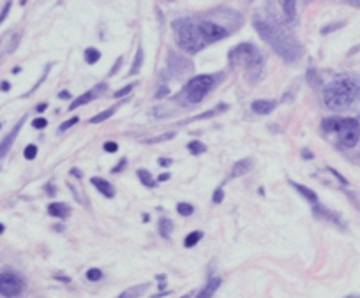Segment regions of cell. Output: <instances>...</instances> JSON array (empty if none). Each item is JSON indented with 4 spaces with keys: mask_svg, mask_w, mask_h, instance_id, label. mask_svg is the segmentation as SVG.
<instances>
[{
    "mask_svg": "<svg viewBox=\"0 0 360 298\" xmlns=\"http://www.w3.org/2000/svg\"><path fill=\"white\" fill-rule=\"evenodd\" d=\"M71 175H73V177H76V178H82V177H83L82 171L76 170V168H73V170H71Z\"/></svg>",
    "mask_w": 360,
    "mask_h": 298,
    "instance_id": "47",
    "label": "cell"
},
{
    "mask_svg": "<svg viewBox=\"0 0 360 298\" xmlns=\"http://www.w3.org/2000/svg\"><path fill=\"white\" fill-rule=\"evenodd\" d=\"M150 288V284L148 283H145V284H139V286H131V288H127L125 291H122V293L119 295L117 298H139L141 295L145 293V291Z\"/></svg>",
    "mask_w": 360,
    "mask_h": 298,
    "instance_id": "18",
    "label": "cell"
},
{
    "mask_svg": "<svg viewBox=\"0 0 360 298\" xmlns=\"http://www.w3.org/2000/svg\"><path fill=\"white\" fill-rule=\"evenodd\" d=\"M175 138V132H163V134L154 136V138H148V140H143L145 145H155V143H164V141H170Z\"/></svg>",
    "mask_w": 360,
    "mask_h": 298,
    "instance_id": "26",
    "label": "cell"
},
{
    "mask_svg": "<svg viewBox=\"0 0 360 298\" xmlns=\"http://www.w3.org/2000/svg\"><path fill=\"white\" fill-rule=\"evenodd\" d=\"M173 35L175 43L182 51L189 55H194L198 51H202L207 44V41L203 39L202 32L198 28V21L193 18H180L173 21Z\"/></svg>",
    "mask_w": 360,
    "mask_h": 298,
    "instance_id": "4",
    "label": "cell"
},
{
    "mask_svg": "<svg viewBox=\"0 0 360 298\" xmlns=\"http://www.w3.org/2000/svg\"><path fill=\"white\" fill-rule=\"evenodd\" d=\"M136 173H138L139 182L143 184L145 187H155V180L152 178V173H148L147 170H138Z\"/></svg>",
    "mask_w": 360,
    "mask_h": 298,
    "instance_id": "27",
    "label": "cell"
},
{
    "mask_svg": "<svg viewBox=\"0 0 360 298\" xmlns=\"http://www.w3.org/2000/svg\"><path fill=\"white\" fill-rule=\"evenodd\" d=\"M322 129L325 132L337 134L339 143L346 148H353L360 141V122L357 118L329 116V118L322 120Z\"/></svg>",
    "mask_w": 360,
    "mask_h": 298,
    "instance_id": "5",
    "label": "cell"
},
{
    "mask_svg": "<svg viewBox=\"0 0 360 298\" xmlns=\"http://www.w3.org/2000/svg\"><path fill=\"white\" fill-rule=\"evenodd\" d=\"M346 4L353 5V7H360V0H345Z\"/></svg>",
    "mask_w": 360,
    "mask_h": 298,
    "instance_id": "49",
    "label": "cell"
},
{
    "mask_svg": "<svg viewBox=\"0 0 360 298\" xmlns=\"http://www.w3.org/2000/svg\"><path fill=\"white\" fill-rule=\"evenodd\" d=\"M168 69L175 76H184L194 71V64L191 62L189 58L182 57V55L175 53L173 50L168 51Z\"/></svg>",
    "mask_w": 360,
    "mask_h": 298,
    "instance_id": "9",
    "label": "cell"
},
{
    "mask_svg": "<svg viewBox=\"0 0 360 298\" xmlns=\"http://www.w3.org/2000/svg\"><path fill=\"white\" fill-rule=\"evenodd\" d=\"M103 277V272L99 270V268H90L89 272H87V279L92 281V283H96V281H99Z\"/></svg>",
    "mask_w": 360,
    "mask_h": 298,
    "instance_id": "33",
    "label": "cell"
},
{
    "mask_svg": "<svg viewBox=\"0 0 360 298\" xmlns=\"http://www.w3.org/2000/svg\"><path fill=\"white\" fill-rule=\"evenodd\" d=\"M23 122H25V118H21V120H19L18 124H16L14 127H12V131L9 132L7 136H5L4 140L0 141V159L7 155L9 148H11V147H12V143H14L16 136H18V132H19V129H21V125H23Z\"/></svg>",
    "mask_w": 360,
    "mask_h": 298,
    "instance_id": "11",
    "label": "cell"
},
{
    "mask_svg": "<svg viewBox=\"0 0 360 298\" xmlns=\"http://www.w3.org/2000/svg\"><path fill=\"white\" fill-rule=\"evenodd\" d=\"M173 221L171 219H161L159 221V233H161V236L163 238H171V233H173Z\"/></svg>",
    "mask_w": 360,
    "mask_h": 298,
    "instance_id": "21",
    "label": "cell"
},
{
    "mask_svg": "<svg viewBox=\"0 0 360 298\" xmlns=\"http://www.w3.org/2000/svg\"><path fill=\"white\" fill-rule=\"evenodd\" d=\"M2 233H4V224H0V235H2Z\"/></svg>",
    "mask_w": 360,
    "mask_h": 298,
    "instance_id": "53",
    "label": "cell"
},
{
    "mask_svg": "<svg viewBox=\"0 0 360 298\" xmlns=\"http://www.w3.org/2000/svg\"><path fill=\"white\" fill-rule=\"evenodd\" d=\"M171 163H173V161H171V159H166V157H163V159H159V164H161V166H171Z\"/></svg>",
    "mask_w": 360,
    "mask_h": 298,
    "instance_id": "46",
    "label": "cell"
},
{
    "mask_svg": "<svg viewBox=\"0 0 360 298\" xmlns=\"http://www.w3.org/2000/svg\"><path fill=\"white\" fill-rule=\"evenodd\" d=\"M168 2H173V0H168Z\"/></svg>",
    "mask_w": 360,
    "mask_h": 298,
    "instance_id": "56",
    "label": "cell"
},
{
    "mask_svg": "<svg viewBox=\"0 0 360 298\" xmlns=\"http://www.w3.org/2000/svg\"><path fill=\"white\" fill-rule=\"evenodd\" d=\"M105 92H106V85H105V83H101V85L94 87L92 90H89V92H85V94H82L80 97H76V99H74V101L71 102L69 109H76V108H80V106H83V104H89L90 101H94L96 97L103 96Z\"/></svg>",
    "mask_w": 360,
    "mask_h": 298,
    "instance_id": "10",
    "label": "cell"
},
{
    "mask_svg": "<svg viewBox=\"0 0 360 298\" xmlns=\"http://www.w3.org/2000/svg\"><path fill=\"white\" fill-rule=\"evenodd\" d=\"M212 87H214V76H210V74L194 76L191 78L189 82H187V85L173 97V102L184 106V108L194 106L203 101V97L212 90Z\"/></svg>",
    "mask_w": 360,
    "mask_h": 298,
    "instance_id": "6",
    "label": "cell"
},
{
    "mask_svg": "<svg viewBox=\"0 0 360 298\" xmlns=\"http://www.w3.org/2000/svg\"><path fill=\"white\" fill-rule=\"evenodd\" d=\"M286 23H293L297 18V0H277Z\"/></svg>",
    "mask_w": 360,
    "mask_h": 298,
    "instance_id": "12",
    "label": "cell"
},
{
    "mask_svg": "<svg viewBox=\"0 0 360 298\" xmlns=\"http://www.w3.org/2000/svg\"><path fill=\"white\" fill-rule=\"evenodd\" d=\"M67 187H69V191H71V193H73V196L76 198V201H78V203H82V205H85L87 208H89L90 203H89V198H87V194L83 193V191H82V193H80V191H78V187L74 186V184H67Z\"/></svg>",
    "mask_w": 360,
    "mask_h": 298,
    "instance_id": "25",
    "label": "cell"
},
{
    "mask_svg": "<svg viewBox=\"0 0 360 298\" xmlns=\"http://www.w3.org/2000/svg\"><path fill=\"white\" fill-rule=\"evenodd\" d=\"M159 113H161V108H154V115H157V118H161V116H159ZM166 115H171L170 109H163V118Z\"/></svg>",
    "mask_w": 360,
    "mask_h": 298,
    "instance_id": "44",
    "label": "cell"
},
{
    "mask_svg": "<svg viewBox=\"0 0 360 298\" xmlns=\"http://www.w3.org/2000/svg\"><path fill=\"white\" fill-rule=\"evenodd\" d=\"M252 159L245 157V159H240V161H237L235 164H233L232 168V177H244L245 173H249V171L252 170Z\"/></svg>",
    "mask_w": 360,
    "mask_h": 298,
    "instance_id": "15",
    "label": "cell"
},
{
    "mask_svg": "<svg viewBox=\"0 0 360 298\" xmlns=\"http://www.w3.org/2000/svg\"><path fill=\"white\" fill-rule=\"evenodd\" d=\"M302 157L306 159V161H311V159H313L314 155H313V152H311V150H307V148H304V150H302Z\"/></svg>",
    "mask_w": 360,
    "mask_h": 298,
    "instance_id": "45",
    "label": "cell"
},
{
    "mask_svg": "<svg viewBox=\"0 0 360 298\" xmlns=\"http://www.w3.org/2000/svg\"><path fill=\"white\" fill-rule=\"evenodd\" d=\"M46 108H48V104H39V106H37V111L41 113V111H44Z\"/></svg>",
    "mask_w": 360,
    "mask_h": 298,
    "instance_id": "52",
    "label": "cell"
},
{
    "mask_svg": "<svg viewBox=\"0 0 360 298\" xmlns=\"http://www.w3.org/2000/svg\"><path fill=\"white\" fill-rule=\"evenodd\" d=\"M27 2H28V0H21V5H25Z\"/></svg>",
    "mask_w": 360,
    "mask_h": 298,
    "instance_id": "54",
    "label": "cell"
},
{
    "mask_svg": "<svg viewBox=\"0 0 360 298\" xmlns=\"http://www.w3.org/2000/svg\"><path fill=\"white\" fill-rule=\"evenodd\" d=\"M198 21V28L202 32L203 39L207 41V44H212L221 41V39H226L230 35L228 28H225L223 25L216 23V21H210V19H196Z\"/></svg>",
    "mask_w": 360,
    "mask_h": 298,
    "instance_id": "8",
    "label": "cell"
},
{
    "mask_svg": "<svg viewBox=\"0 0 360 298\" xmlns=\"http://www.w3.org/2000/svg\"><path fill=\"white\" fill-rule=\"evenodd\" d=\"M202 238H203V233L202 231H193V233H189V235L186 236L184 245H186V247H194V245L202 240Z\"/></svg>",
    "mask_w": 360,
    "mask_h": 298,
    "instance_id": "28",
    "label": "cell"
},
{
    "mask_svg": "<svg viewBox=\"0 0 360 298\" xmlns=\"http://www.w3.org/2000/svg\"><path fill=\"white\" fill-rule=\"evenodd\" d=\"M23 155H25V159H28V161L35 159V155H37V147H35V145H27Z\"/></svg>",
    "mask_w": 360,
    "mask_h": 298,
    "instance_id": "35",
    "label": "cell"
},
{
    "mask_svg": "<svg viewBox=\"0 0 360 298\" xmlns=\"http://www.w3.org/2000/svg\"><path fill=\"white\" fill-rule=\"evenodd\" d=\"M275 106H277L275 101H270V99H258V101H254L251 104V109L256 115H268V113L274 111Z\"/></svg>",
    "mask_w": 360,
    "mask_h": 298,
    "instance_id": "14",
    "label": "cell"
},
{
    "mask_svg": "<svg viewBox=\"0 0 360 298\" xmlns=\"http://www.w3.org/2000/svg\"><path fill=\"white\" fill-rule=\"evenodd\" d=\"M177 212L180 213V215H184V217H189L191 213L194 212V208H193V205H189V203H178V205H177Z\"/></svg>",
    "mask_w": 360,
    "mask_h": 298,
    "instance_id": "30",
    "label": "cell"
},
{
    "mask_svg": "<svg viewBox=\"0 0 360 298\" xmlns=\"http://www.w3.org/2000/svg\"><path fill=\"white\" fill-rule=\"evenodd\" d=\"M159 182H166V180H170V173H163V175H159V178H157Z\"/></svg>",
    "mask_w": 360,
    "mask_h": 298,
    "instance_id": "48",
    "label": "cell"
},
{
    "mask_svg": "<svg viewBox=\"0 0 360 298\" xmlns=\"http://www.w3.org/2000/svg\"><path fill=\"white\" fill-rule=\"evenodd\" d=\"M120 64H122V58H117V62H115V66H113V69L110 71V76H113V74L117 73V71L120 69Z\"/></svg>",
    "mask_w": 360,
    "mask_h": 298,
    "instance_id": "43",
    "label": "cell"
},
{
    "mask_svg": "<svg viewBox=\"0 0 360 298\" xmlns=\"http://www.w3.org/2000/svg\"><path fill=\"white\" fill-rule=\"evenodd\" d=\"M11 0H7V2H5V5H4V9H2V11H0V25H2V21H4L5 18H7V14H9V9H11Z\"/></svg>",
    "mask_w": 360,
    "mask_h": 298,
    "instance_id": "38",
    "label": "cell"
},
{
    "mask_svg": "<svg viewBox=\"0 0 360 298\" xmlns=\"http://www.w3.org/2000/svg\"><path fill=\"white\" fill-rule=\"evenodd\" d=\"M219 286H221V279H219V277H214V279H210L209 283H207V286L196 295V298H212L214 293L219 290Z\"/></svg>",
    "mask_w": 360,
    "mask_h": 298,
    "instance_id": "17",
    "label": "cell"
},
{
    "mask_svg": "<svg viewBox=\"0 0 360 298\" xmlns=\"http://www.w3.org/2000/svg\"><path fill=\"white\" fill-rule=\"evenodd\" d=\"M168 94H170L168 87H159V90L155 92V99H163V97H166Z\"/></svg>",
    "mask_w": 360,
    "mask_h": 298,
    "instance_id": "41",
    "label": "cell"
},
{
    "mask_svg": "<svg viewBox=\"0 0 360 298\" xmlns=\"http://www.w3.org/2000/svg\"><path fill=\"white\" fill-rule=\"evenodd\" d=\"M19 39H21V34H12L11 35V41H9V44H7V53H12V51L18 48Z\"/></svg>",
    "mask_w": 360,
    "mask_h": 298,
    "instance_id": "31",
    "label": "cell"
},
{
    "mask_svg": "<svg viewBox=\"0 0 360 298\" xmlns=\"http://www.w3.org/2000/svg\"><path fill=\"white\" fill-rule=\"evenodd\" d=\"M0 89L4 90V92H7V90H9V89H11V85H9V83H7V82H2V83H0Z\"/></svg>",
    "mask_w": 360,
    "mask_h": 298,
    "instance_id": "51",
    "label": "cell"
},
{
    "mask_svg": "<svg viewBox=\"0 0 360 298\" xmlns=\"http://www.w3.org/2000/svg\"><path fill=\"white\" fill-rule=\"evenodd\" d=\"M134 87H136V83H131V85L124 87V89H122V90H117V92L113 94V97H115V99H119V97H124V96H127V94L131 92V90L134 89Z\"/></svg>",
    "mask_w": 360,
    "mask_h": 298,
    "instance_id": "36",
    "label": "cell"
},
{
    "mask_svg": "<svg viewBox=\"0 0 360 298\" xmlns=\"http://www.w3.org/2000/svg\"><path fill=\"white\" fill-rule=\"evenodd\" d=\"M314 215L320 217V219H327V221H330V222H337V224H341V222H339V217H337L336 213L330 212V210H327V208H323V206H320L318 203L314 205Z\"/></svg>",
    "mask_w": 360,
    "mask_h": 298,
    "instance_id": "20",
    "label": "cell"
},
{
    "mask_svg": "<svg viewBox=\"0 0 360 298\" xmlns=\"http://www.w3.org/2000/svg\"><path fill=\"white\" fill-rule=\"evenodd\" d=\"M141 66H143V50L138 48V50H136V55H134V60H132V66H131V69H129V76L138 74L139 69H141Z\"/></svg>",
    "mask_w": 360,
    "mask_h": 298,
    "instance_id": "22",
    "label": "cell"
},
{
    "mask_svg": "<svg viewBox=\"0 0 360 298\" xmlns=\"http://www.w3.org/2000/svg\"><path fill=\"white\" fill-rule=\"evenodd\" d=\"M71 212V208L66 205V203H50L48 205V213H50L51 217H58V219H64V217H67Z\"/></svg>",
    "mask_w": 360,
    "mask_h": 298,
    "instance_id": "19",
    "label": "cell"
},
{
    "mask_svg": "<svg viewBox=\"0 0 360 298\" xmlns=\"http://www.w3.org/2000/svg\"><path fill=\"white\" fill-rule=\"evenodd\" d=\"M348 298H357V297H348Z\"/></svg>",
    "mask_w": 360,
    "mask_h": 298,
    "instance_id": "55",
    "label": "cell"
},
{
    "mask_svg": "<svg viewBox=\"0 0 360 298\" xmlns=\"http://www.w3.org/2000/svg\"><path fill=\"white\" fill-rule=\"evenodd\" d=\"M360 99V82L355 76L343 74L323 89V102L332 111H345Z\"/></svg>",
    "mask_w": 360,
    "mask_h": 298,
    "instance_id": "2",
    "label": "cell"
},
{
    "mask_svg": "<svg viewBox=\"0 0 360 298\" xmlns=\"http://www.w3.org/2000/svg\"><path fill=\"white\" fill-rule=\"evenodd\" d=\"M252 25L259 37L263 39L284 62H297L298 58L302 57V44L298 43V39L293 34H290L283 25H277L275 21L265 18H254Z\"/></svg>",
    "mask_w": 360,
    "mask_h": 298,
    "instance_id": "1",
    "label": "cell"
},
{
    "mask_svg": "<svg viewBox=\"0 0 360 298\" xmlns=\"http://www.w3.org/2000/svg\"><path fill=\"white\" fill-rule=\"evenodd\" d=\"M117 108H119V104H115V106H112V108H108V109H105V111H101L99 115H96V116H92L90 118V124H101V122H105V120H108L110 116H113L115 115V111H117Z\"/></svg>",
    "mask_w": 360,
    "mask_h": 298,
    "instance_id": "23",
    "label": "cell"
},
{
    "mask_svg": "<svg viewBox=\"0 0 360 298\" xmlns=\"http://www.w3.org/2000/svg\"><path fill=\"white\" fill-rule=\"evenodd\" d=\"M48 125L46 118H43V116H37V118H34L32 120V127L34 129H44Z\"/></svg>",
    "mask_w": 360,
    "mask_h": 298,
    "instance_id": "37",
    "label": "cell"
},
{
    "mask_svg": "<svg viewBox=\"0 0 360 298\" xmlns=\"http://www.w3.org/2000/svg\"><path fill=\"white\" fill-rule=\"evenodd\" d=\"M125 166H127V161H125V159H120V163L117 164L115 168H113V170H112V173H119V171H122Z\"/></svg>",
    "mask_w": 360,
    "mask_h": 298,
    "instance_id": "42",
    "label": "cell"
},
{
    "mask_svg": "<svg viewBox=\"0 0 360 298\" xmlns=\"http://www.w3.org/2000/svg\"><path fill=\"white\" fill-rule=\"evenodd\" d=\"M212 199H214V203H221L223 199H225V193H223V189H221V187H217V189L214 191V196H212Z\"/></svg>",
    "mask_w": 360,
    "mask_h": 298,
    "instance_id": "39",
    "label": "cell"
},
{
    "mask_svg": "<svg viewBox=\"0 0 360 298\" xmlns=\"http://www.w3.org/2000/svg\"><path fill=\"white\" fill-rule=\"evenodd\" d=\"M228 60L233 67H242L251 83H256L263 76V55L259 53V50L251 43H242L235 46L228 55Z\"/></svg>",
    "mask_w": 360,
    "mask_h": 298,
    "instance_id": "3",
    "label": "cell"
},
{
    "mask_svg": "<svg viewBox=\"0 0 360 298\" xmlns=\"http://www.w3.org/2000/svg\"><path fill=\"white\" fill-rule=\"evenodd\" d=\"M58 97H60V99H69V97H71V94L67 92V90H62V92L58 94Z\"/></svg>",
    "mask_w": 360,
    "mask_h": 298,
    "instance_id": "50",
    "label": "cell"
},
{
    "mask_svg": "<svg viewBox=\"0 0 360 298\" xmlns=\"http://www.w3.org/2000/svg\"><path fill=\"white\" fill-rule=\"evenodd\" d=\"M187 148H189V152L194 155H200V154H203V152H207V147L202 143V141H191V143L187 145Z\"/></svg>",
    "mask_w": 360,
    "mask_h": 298,
    "instance_id": "29",
    "label": "cell"
},
{
    "mask_svg": "<svg viewBox=\"0 0 360 298\" xmlns=\"http://www.w3.org/2000/svg\"><path fill=\"white\" fill-rule=\"evenodd\" d=\"M25 291V281L16 272H0V295L5 298H16Z\"/></svg>",
    "mask_w": 360,
    "mask_h": 298,
    "instance_id": "7",
    "label": "cell"
},
{
    "mask_svg": "<svg viewBox=\"0 0 360 298\" xmlns=\"http://www.w3.org/2000/svg\"><path fill=\"white\" fill-rule=\"evenodd\" d=\"M343 27H345V21H337V23H330V25H327V27H323V28H322V34H330V32L339 30V28H343Z\"/></svg>",
    "mask_w": 360,
    "mask_h": 298,
    "instance_id": "34",
    "label": "cell"
},
{
    "mask_svg": "<svg viewBox=\"0 0 360 298\" xmlns=\"http://www.w3.org/2000/svg\"><path fill=\"white\" fill-rule=\"evenodd\" d=\"M90 184H92V186L96 187V189L99 191V193H101L105 198H113V196H115V189H113V186L108 182V180H105V178L92 177V178H90Z\"/></svg>",
    "mask_w": 360,
    "mask_h": 298,
    "instance_id": "13",
    "label": "cell"
},
{
    "mask_svg": "<svg viewBox=\"0 0 360 298\" xmlns=\"http://www.w3.org/2000/svg\"><path fill=\"white\" fill-rule=\"evenodd\" d=\"M290 184H291V187H293V189L304 198V199H307L309 203L316 205V203H318V196H316V193H314V191H311L309 187L302 186V184H298V182H290Z\"/></svg>",
    "mask_w": 360,
    "mask_h": 298,
    "instance_id": "16",
    "label": "cell"
},
{
    "mask_svg": "<svg viewBox=\"0 0 360 298\" xmlns=\"http://www.w3.org/2000/svg\"><path fill=\"white\" fill-rule=\"evenodd\" d=\"M83 57H85V62L87 64L94 66V64H97L99 60H101V51L97 50V48H87Z\"/></svg>",
    "mask_w": 360,
    "mask_h": 298,
    "instance_id": "24",
    "label": "cell"
},
{
    "mask_svg": "<svg viewBox=\"0 0 360 298\" xmlns=\"http://www.w3.org/2000/svg\"><path fill=\"white\" fill-rule=\"evenodd\" d=\"M105 150L110 152V154H115V152L119 150V145H117L115 141H106V143H105Z\"/></svg>",
    "mask_w": 360,
    "mask_h": 298,
    "instance_id": "40",
    "label": "cell"
},
{
    "mask_svg": "<svg viewBox=\"0 0 360 298\" xmlns=\"http://www.w3.org/2000/svg\"><path fill=\"white\" fill-rule=\"evenodd\" d=\"M78 122H80V118H78V116H71L69 120H66V122H64V124H60L58 131H60V132H66L67 129H71V127H73V125H76Z\"/></svg>",
    "mask_w": 360,
    "mask_h": 298,
    "instance_id": "32",
    "label": "cell"
}]
</instances>
